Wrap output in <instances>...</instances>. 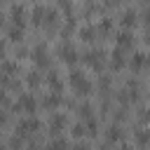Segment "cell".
<instances>
[{
    "instance_id": "11",
    "label": "cell",
    "mask_w": 150,
    "mask_h": 150,
    "mask_svg": "<svg viewBox=\"0 0 150 150\" xmlns=\"http://www.w3.org/2000/svg\"><path fill=\"white\" fill-rule=\"evenodd\" d=\"M42 108H47V110H56L59 105H61V94L59 91H49V94H45L42 96Z\"/></svg>"
},
{
    "instance_id": "18",
    "label": "cell",
    "mask_w": 150,
    "mask_h": 150,
    "mask_svg": "<svg viewBox=\"0 0 150 150\" xmlns=\"http://www.w3.org/2000/svg\"><path fill=\"white\" fill-rule=\"evenodd\" d=\"M45 14H47V7H45V5H38V7L30 12V21H33L35 26H42V21H45Z\"/></svg>"
},
{
    "instance_id": "13",
    "label": "cell",
    "mask_w": 150,
    "mask_h": 150,
    "mask_svg": "<svg viewBox=\"0 0 150 150\" xmlns=\"http://www.w3.org/2000/svg\"><path fill=\"white\" fill-rule=\"evenodd\" d=\"M77 35H80V40H82V42H94V40L98 38V33H96V26H91V23H84V26H80Z\"/></svg>"
},
{
    "instance_id": "10",
    "label": "cell",
    "mask_w": 150,
    "mask_h": 150,
    "mask_svg": "<svg viewBox=\"0 0 150 150\" xmlns=\"http://www.w3.org/2000/svg\"><path fill=\"white\" fill-rule=\"evenodd\" d=\"M115 40H117V47H120V49H131V47H134V33H131L129 28L120 30Z\"/></svg>"
},
{
    "instance_id": "2",
    "label": "cell",
    "mask_w": 150,
    "mask_h": 150,
    "mask_svg": "<svg viewBox=\"0 0 150 150\" xmlns=\"http://www.w3.org/2000/svg\"><path fill=\"white\" fill-rule=\"evenodd\" d=\"M59 56H61L63 63L73 66V63H77V59H80V52L75 49V45H70L68 40H63V42L59 45Z\"/></svg>"
},
{
    "instance_id": "37",
    "label": "cell",
    "mask_w": 150,
    "mask_h": 150,
    "mask_svg": "<svg viewBox=\"0 0 150 150\" xmlns=\"http://www.w3.org/2000/svg\"><path fill=\"white\" fill-rule=\"evenodd\" d=\"M98 150H108V145H103V148H98Z\"/></svg>"
},
{
    "instance_id": "36",
    "label": "cell",
    "mask_w": 150,
    "mask_h": 150,
    "mask_svg": "<svg viewBox=\"0 0 150 150\" xmlns=\"http://www.w3.org/2000/svg\"><path fill=\"white\" fill-rule=\"evenodd\" d=\"M0 150H7V145H5V143H0Z\"/></svg>"
},
{
    "instance_id": "25",
    "label": "cell",
    "mask_w": 150,
    "mask_h": 150,
    "mask_svg": "<svg viewBox=\"0 0 150 150\" xmlns=\"http://www.w3.org/2000/svg\"><path fill=\"white\" fill-rule=\"evenodd\" d=\"M40 82H42V77H40V73H38V70L26 73V84H28V87H40Z\"/></svg>"
},
{
    "instance_id": "12",
    "label": "cell",
    "mask_w": 150,
    "mask_h": 150,
    "mask_svg": "<svg viewBox=\"0 0 150 150\" xmlns=\"http://www.w3.org/2000/svg\"><path fill=\"white\" fill-rule=\"evenodd\" d=\"M120 23H122V28H134L136 23H138V14H136V9H124L122 12V16H120Z\"/></svg>"
},
{
    "instance_id": "29",
    "label": "cell",
    "mask_w": 150,
    "mask_h": 150,
    "mask_svg": "<svg viewBox=\"0 0 150 150\" xmlns=\"http://www.w3.org/2000/svg\"><path fill=\"white\" fill-rule=\"evenodd\" d=\"M84 131H87V129H84V124H73V129H70V134H73L75 138H82V136H84Z\"/></svg>"
},
{
    "instance_id": "7",
    "label": "cell",
    "mask_w": 150,
    "mask_h": 150,
    "mask_svg": "<svg viewBox=\"0 0 150 150\" xmlns=\"http://www.w3.org/2000/svg\"><path fill=\"white\" fill-rule=\"evenodd\" d=\"M9 19H12V23H14V26L23 28V23H26V19H28L26 5H12V7H9Z\"/></svg>"
},
{
    "instance_id": "5",
    "label": "cell",
    "mask_w": 150,
    "mask_h": 150,
    "mask_svg": "<svg viewBox=\"0 0 150 150\" xmlns=\"http://www.w3.org/2000/svg\"><path fill=\"white\" fill-rule=\"evenodd\" d=\"M38 129H40V120L33 117V115L23 117V120L16 124V134H19V136H28V134H33V131H38Z\"/></svg>"
},
{
    "instance_id": "28",
    "label": "cell",
    "mask_w": 150,
    "mask_h": 150,
    "mask_svg": "<svg viewBox=\"0 0 150 150\" xmlns=\"http://www.w3.org/2000/svg\"><path fill=\"white\" fill-rule=\"evenodd\" d=\"M98 89H101L103 94L110 89V77H108V75H101V77H98Z\"/></svg>"
},
{
    "instance_id": "39",
    "label": "cell",
    "mask_w": 150,
    "mask_h": 150,
    "mask_svg": "<svg viewBox=\"0 0 150 150\" xmlns=\"http://www.w3.org/2000/svg\"><path fill=\"white\" fill-rule=\"evenodd\" d=\"M89 2H94V0H89Z\"/></svg>"
},
{
    "instance_id": "32",
    "label": "cell",
    "mask_w": 150,
    "mask_h": 150,
    "mask_svg": "<svg viewBox=\"0 0 150 150\" xmlns=\"http://www.w3.org/2000/svg\"><path fill=\"white\" fill-rule=\"evenodd\" d=\"M0 105H9V96H7V91H0Z\"/></svg>"
},
{
    "instance_id": "6",
    "label": "cell",
    "mask_w": 150,
    "mask_h": 150,
    "mask_svg": "<svg viewBox=\"0 0 150 150\" xmlns=\"http://www.w3.org/2000/svg\"><path fill=\"white\" fill-rule=\"evenodd\" d=\"M14 108H16V110H21V112H28V115H30V112H35V110H38V98H35L33 94H21Z\"/></svg>"
},
{
    "instance_id": "19",
    "label": "cell",
    "mask_w": 150,
    "mask_h": 150,
    "mask_svg": "<svg viewBox=\"0 0 150 150\" xmlns=\"http://www.w3.org/2000/svg\"><path fill=\"white\" fill-rule=\"evenodd\" d=\"M110 30H112V19L110 16H101V21L96 26V33L98 35H110Z\"/></svg>"
},
{
    "instance_id": "33",
    "label": "cell",
    "mask_w": 150,
    "mask_h": 150,
    "mask_svg": "<svg viewBox=\"0 0 150 150\" xmlns=\"http://www.w3.org/2000/svg\"><path fill=\"white\" fill-rule=\"evenodd\" d=\"M5 59V40H0V61Z\"/></svg>"
},
{
    "instance_id": "23",
    "label": "cell",
    "mask_w": 150,
    "mask_h": 150,
    "mask_svg": "<svg viewBox=\"0 0 150 150\" xmlns=\"http://www.w3.org/2000/svg\"><path fill=\"white\" fill-rule=\"evenodd\" d=\"M145 66V54L143 52H134V56H131V68L134 70H141Z\"/></svg>"
},
{
    "instance_id": "9",
    "label": "cell",
    "mask_w": 150,
    "mask_h": 150,
    "mask_svg": "<svg viewBox=\"0 0 150 150\" xmlns=\"http://www.w3.org/2000/svg\"><path fill=\"white\" fill-rule=\"evenodd\" d=\"M124 66H127V59H124V49L115 47V49L110 52V68H112V70H122Z\"/></svg>"
},
{
    "instance_id": "1",
    "label": "cell",
    "mask_w": 150,
    "mask_h": 150,
    "mask_svg": "<svg viewBox=\"0 0 150 150\" xmlns=\"http://www.w3.org/2000/svg\"><path fill=\"white\" fill-rule=\"evenodd\" d=\"M68 82H70V87L75 89V94H80V96H89L91 94V89H94V84L89 82V77L82 73V70H70V75H68Z\"/></svg>"
},
{
    "instance_id": "26",
    "label": "cell",
    "mask_w": 150,
    "mask_h": 150,
    "mask_svg": "<svg viewBox=\"0 0 150 150\" xmlns=\"http://www.w3.org/2000/svg\"><path fill=\"white\" fill-rule=\"evenodd\" d=\"M84 129H87V134H91V136H94V134L98 131V120H96L94 115H89V117H87V127H84Z\"/></svg>"
},
{
    "instance_id": "17",
    "label": "cell",
    "mask_w": 150,
    "mask_h": 150,
    "mask_svg": "<svg viewBox=\"0 0 150 150\" xmlns=\"http://www.w3.org/2000/svg\"><path fill=\"white\" fill-rule=\"evenodd\" d=\"M42 26H47V30H54V28L59 26V12H56V9H47Z\"/></svg>"
},
{
    "instance_id": "4",
    "label": "cell",
    "mask_w": 150,
    "mask_h": 150,
    "mask_svg": "<svg viewBox=\"0 0 150 150\" xmlns=\"http://www.w3.org/2000/svg\"><path fill=\"white\" fill-rule=\"evenodd\" d=\"M30 59H33V63L38 66V68H47L49 63H52V59H49V52H47V47L40 42L33 52H30Z\"/></svg>"
},
{
    "instance_id": "31",
    "label": "cell",
    "mask_w": 150,
    "mask_h": 150,
    "mask_svg": "<svg viewBox=\"0 0 150 150\" xmlns=\"http://www.w3.org/2000/svg\"><path fill=\"white\" fill-rule=\"evenodd\" d=\"M141 19H143V21H145V23L150 26V5H148V7L143 9V14H141Z\"/></svg>"
},
{
    "instance_id": "3",
    "label": "cell",
    "mask_w": 150,
    "mask_h": 150,
    "mask_svg": "<svg viewBox=\"0 0 150 150\" xmlns=\"http://www.w3.org/2000/svg\"><path fill=\"white\" fill-rule=\"evenodd\" d=\"M82 59H84V63H87L89 68L101 70V68H103V61H105V52H103V49H89Z\"/></svg>"
},
{
    "instance_id": "14",
    "label": "cell",
    "mask_w": 150,
    "mask_h": 150,
    "mask_svg": "<svg viewBox=\"0 0 150 150\" xmlns=\"http://www.w3.org/2000/svg\"><path fill=\"white\" fill-rule=\"evenodd\" d=\"M122 136L124 134H122V127L120 124H108V129H105V143H117Z\"/></svg>"
},
{
    "instance_id": "8",
    "label": "cell",
    "mask_w": 150,
    "mask_h": 150,
    "mask_svg": "<svg viewBox=\"0 0 150 150\" xmlns=\"http://www.w3.org/2000/svg\"><path fill=\"white\" fill-rule=\"evenodd\" d=\"M134 141H136L138 148H148V145H150V127L141 124V127L134 131Z\"/></svg>"
},
{
    "instance_id": "15",
    "label": "cell",
    "mask_w": 150,
    "mask_h": 150,
    "mask_svg": "<svg viewBox=\"0 0 150 150\" xmlns=\"http://www.w3.org/2000/svg\"><path fill=\"white\" fill-rule=\"evenodd\" d=\"M0 73H2V75H16V73H19V61L2 59V61H0Z\"/></svg>"
},
{
    "instance_id": "27",
    "label": "cell",
    "mask_w": 150,
    "mask_h": 150,
    "mask_svg": "<svg viewBox=\"0 0 150 150\" xmlns=\"http://www.w3.org/2000/svg\"><path fill=\"white\" fill-rule=\"evenodd\" d=\"M21 145H23V136H19V134H14L12 138H9V150H21Z\"/></svg>"
},
{
    "instance_id": "38",
    "label": "cell",
    "mask_w": 150,
    "mask_h": 150,
    "mask_svg": "<svg viewBox=\"0 0 150 150\" xmlns=\"http://www.w3.org/2000/svg\"><path fill=\"white\" fill-rule=\"evenodd\" d=\"M28 150H38V148H35V145H30V148H28Z\"/></svg>"
},
{
    "instance_id": "24",
    "label": "cell",
    "mask_w": 150,
    "mask_h": 150,
    "mask_svg": "<svg viewBox=\"0 0 150 150\" xmlns=\"http://www.w3.org/2000/svg\"><path fill=\"white\" fill-rule=\"evenodd\" d=\"M136 120H138V124H150V108H145V105H141L138 108V112H136Z\"/></svg>"
},
{
    "instance_id": "34",
    "label": "cell",
    "mask_w": 150,
    "mask_h": 150,
    "mask_svg": "<svg viewBox=\"0 0 150 150\" xmlns=\"http://www.w3.org/2000/svg\"><path fill=\"white\" fill-rule=\"evenodd\" d=\"M70 150H89V148H87V145H84V143H77V145H73V148H70Z\"/></svg>"
},
{
    "instance_id": "22",
    "label": "cell",
    "mask_w": 150,
    "mask_h": 150,
    "mask_svg": "<svg viewBox=\"0 0 150 150\" xmlns=\"http://www.w3.org/2000/svg\"><path fill=\"white\" fill-rule=\"evenodd\" d=\"M49 87H52V91H63V82H61V77H59V73H49Z\"/></svg>"
},
{
    "instance_id": "20",
    "label": "cell",
    "mask_w": 150,
    "mask_h": 150,
    "mask_svg": "<svg viewBox=\"0 0 150 150\" xmlns=\"http://www.w3.org/2000/svg\"><path fill=\"white\" fill-rule=\"evenodd\" d=\"M7 40H9V42H21V40H23V28H19V26L12 23V26L7 28Z\"/></svg>"
},
{
    "instance_id": "35",
    "label": "cell",
    "mask_w": 150,
    "mask_h": 150,
    "mask_svg": "<svg viewBox=\"0 0 150 150\" xmlns=\"http://www.w3.org/2000/svg\"><path fill=\"white\" fill-rule=\"evenodd\" d=\"M0 26H5V14L0 12Z\"/></svg>"
},
{
    "instance_id": "21",
    "label": "cell",
    "mask_w": 150,
    "mask_h": 150,
    "mask_svg": "<svg viewBox=\"0 0 150 150\" xmlns=\"http://www.w3.org/2000/svg\"><path fill=\"white\" fill-rule=\"evenodd\" d=\"M47 150H68V141H66L63 136H56V138H52V141H49Z\"/></svg>"
},
{
    "instance_id": "16",
    "label": "cell",
    "mask_w": 150,
    "mask_h": 150,
    "mask_svg": "<svg viewBox=\"0 0 150 150\" xmlns=\"http://www.w3.org/2000/svg\"><path fill=\"white\" fill-rule=\"evenodd\" d=\"M66 115L63 112H59V115H52V120H49V131L52 134H56V131H61L63 127H66Z\"/></svg>"
},
{
    "instance_id": "30",
    "label": "cell",
    "mask_w": 150,
    "mask_h": 150,
    "mask_svg": "<svg viewBox=\"0 0 150 150\" xmlns=\"http://www.w3.org/2000/svg\"><path fill=\"white\" fill-rule=\"evenodd\" d=\"M77 110H80V115H82V117H89V115L94 112V108H91V103H82V105H80Z\"/></svg>"
}]
</instances>
